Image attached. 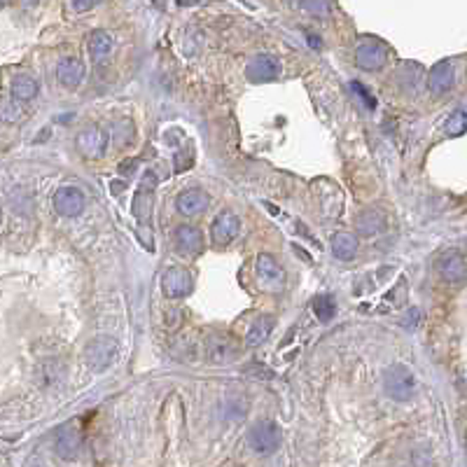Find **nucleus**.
Instances as JSON below:
<instances>
[{
	"instance_id": "obj_1",
	"label": "nucleus",
	"mask_w": 467,
	"mask_h": 467,
	"mask_svg": "<svg viewBox=\"0 0 467 467\" xmlns=\"http://www.w3.org/2000/svg\"><path fill=\"white\" fill-rule=\"evenodd\" d=\"M383 383H385L388 397L395 399V402H409L416 392L414 372H411L407 365H392L390 370L385 372Z\"/></svg>"
},
{
	"instance_id": "obj_2",
	"label": "nucleus",
	"mask_w": 467,
	"mask_h": 467,
	"mask_svg": "<svg viewBox=\"0 0 467 467\" xmlns=\"http://www.w3.org/2000/svg\"><path fill=\"white\" fill-rule=\"evenodd\" d=\"M248 444L260 456H269L280 444V428L274 421H257L248 432Z\"/></svg>"
},
{
	"instance_id": "obj_3",
	"label": "nucleus",
	"mask_w": 467,
	"mask_h": 467,
	"mask_svg": "<svg viewBox=\"0 0 467 467\" xmlns=\"http://www.w3.org/2000/svg\"><path fill=\"white\" fill-rule=\"evenodd\" d=\"M117 358V343L110 336H98L84 348V362L91 372H106Z\"/></svg>"
},
{
	"instance_id": "obj_4",
	"label": "nucleus",
	"mask_w": 467,
	"mask_h": 467,
	"mask_svg": "<svg viewBox=\"0 0 467 467\" xmlns=\"http://www.w3.org/2000/svg\"><path fill=\"white\" fill-rule=\"evenodd\" d=\"M192 285H194L192 274L182 267H171L162 278V290L166 297H171V299L187 297V294L192 292Z\"/></svg>"
},
{
	"instance_id": "obj_5",
	"label": "nucleus",
	"mask_w": 467,
	"mask_h": 467,
	"mask_svg": "<svg viewBox=\"0 0 467 467\" xmlns=\"http://www.w3.org/2000/svg\"><path fill=\"white\" fill-rule=\"evenodd\" d=\"M385 59H388V47L379 40H365L360 42L358 52H355V64L365 70H379L383 68Z\"/></svg>"
},
{
	"instance_id": "obj_6",
	"label": "nucleus",
	"mask_w": 467,
	"mask_h": 467,
	"mask_svg": "<svg viewBox=\"0 0 467 467\" xmlns=\"http://www.w3.org/2000/svg\"><path fill=\"white\" fill-rule=\"evenodd\" d=\"M79 446H82V437H79V430L73 423H66V426L57 430V435H54V451H57L59 458L64 460L77 458Z\"/></svg>"
},
{
	"instance_id": "obj_7",
	"label": "nucleus",
	"mask_w": 467,
	"mask_h": 467,
	"mask_svg": "<svg viewBox=\"0 0 467 467\" xmlns=\"http://www.w3.org/2000/svg\"><path fill=\"white\" fill-rule=\"evenodd\" d=\"M245 75H248L250 82H271L280 75V64L278 59L271 57V54H260L248 64L245 68Z\"/></svg>"
},
{
	"instance_id": "obj_8",
	"label": "nucleus",
	"mask_w": 467,
	"mask_h": 467,
	"mask_svg": "<svg viewBox=\"0 0 467 467\" xmlns=\"http://www.w3.org/2000/svg\"><path fill=\"white\" fill-rule=\"evenodd\" d=\"M54 211L64 218H77L84 211V194L77 187H61L54 194Z\"/></svg>"
},
{
	"instance_id": "obj_9",
	"label": "nucleus",
	"mask_w": 467,
	"mask_h": 467,
	"mask_svg": "<svg viewBox=\"0 0 467 467\" xmlns=\"http://www.w3.org/2000/svg\"><path fill=\"white\" fill-rule=\"evenodd\" d=\"M238 231H241V220H238L236 213L231 211H222L215 218V222L211 227V238L218 245H225L234 241V238L238 236Z\"/></svg>"
},
{
	"instance_id": "obj_10",
	"label": "nucleus",
	"mask_w": 467,
	"mask_h": 467,
	"mask_svg": "<svg viewBox=\"0 0 467 467\" xmlns=\"http://www.w3.org/2000/svg\"><path fill=\"white\" fill-rule=\"evenodd\" d=\"M437 271L444 280L448 283H458L467 276V264L465 257L458 253V250H446V253L439 255L437 260Z\"/></svg>"
},
{
	"instance_id": "obj_11",
	"label": "nucleus",
	"mask_w": 467,
	"mask_h": 467,
	"mask_svg": "<svg viewBox=\"0 0 467 467\" xmlns=\"http://www.w3.org/2000/svg\"><path fill=\"white\" fill-rule=\"evenodd\" d=\"M175 248L182 255H199L204 250V234L192 225H180L173 234Z\"/></svg>"
},
{
	"instance_id": "obj_12",
	"label": "nucleus",
	"mask_w": 467,
	"mask_h": 467,
	"mask_svg": "<svg viewBox=\"0 0 467 467\" xmlns=\"http://www.w3.org/2000/svg\"><path fill=\"white\" fill-rule=\"evenodd\" d=\"M106 143H108L106 131H101V128L96 126L84 128L77 136V147L84 157H101L103 152H106Z\"/></svg>"
},
{
	"instance_id": "obj_13",
	"label": "nucleus",
	"mask_w": 467,
	"mask_h": 467,
	"mask_svg": "<svg viewBox=\"0 0 467 467\" xmlns=\"http://www.w3.org/2000/svg\"><path fill=\"white\" fill-rule=\"evenodd\" d=\"M208 206V194L201 189H185V192L178 194L175 208L180 211L185 218H194V215L204 213Z\"/></svg>"
},
{
	"instance_id": "obj_14",
	"label": "nucleus",
	"mask_w": 467,
	"mask_h": 467,
	"mask_svg": "<svg viewBox=\"0 0 467 467\" xmlns=\"http://www.w3.org/2000/svg\"><path fill=\"white\" fill-rule=\"evenodd\" d=\"M57 77L64 87L75 89L84 77V64L77 57H68V59H61L57 66Z\"/></svg>"
},
{
	"instance_id": "obj_15",
	"label": "nucleus",
	"mask_w": 467,
	"mask_h": 467,
	"mask_svg": "<svg viewBox=\"0 0 467 467\" xmlns=\"http://www.w3.org/2000/svg\"><path fill=\"white\" fill-rule=\"evenodd\" d=\"M453 66L446 64V61H441V64L435 66L432 70H430L428 75V89L432 91V94H446L448 89L453 87Z\"/></svg>"
},
{
	"instance_id": "obj_16",
	"label": "nucleus",
	"mask_w": 467,
	"mask_h": 467,
	"mask_svg": "<svg viewBox=\"0 0 467 467\" xmlns=\"http://www.w3.org/2000/svg\"><path fill=\"white\" fill-rule=\"evenodd\" d=\"M257 276L267 285H283L285 283V271L271 255H260L257 257Z\"/></svg>"
},
{
	"instance_id": "obj_17",
	"label": "nucleus",
	"mask_w": 467,
	"mask_h": 467,
	"mask_svg": "<svg viewBox=\"0 0 467 467\" xmlns=\"http://www.w3.org/2000/svg\"><path fill=\"white\" fill-rule=\"evenodd\" d=\"M87 49L94 64H103V61L110 57V52H113V38H110L106 30H94L87 40Z\"/></svg>"
},
{
	"instance_id": "obj_18",
	"label": "nucleus",
	"mask_w": 467,
	"mask_h": 467,
	"mask_svg": "<svg viewBox=\"0 0 467 467\" xmlns=\"http://www.w3.org/2000/svg\"><path fill=\"white\" fill-rule=\"evenodd\" d=\"M332 253H334L336 260H343V262L353 260L355 253H358V238L348 231L334 234V238H332Z\"/></svg>"
},
{
	"instance_id": "obj_19",
	"label": "nucleus",
	"mask_w": 467,
	"mask_h": 467,
	"mask_svg": "<svg viewBox=\"0 0 467 467\" xmlns=\"http://www.w3.org/2000/svg\"><path fill=\"white\" fill-rule=\"evenodd\" d=\"M271 332H274V318L271 316H260L253 325H250L248 334H245V343L253 346V348L262 346V343L269 339Z\"/></svg>"
},
{
	"instance_id": "obj_20",
	"label": "nucleus",
	"mask_w": 467,
	"mask_h": 467,
	"mask_svg": "<svg viewBox=\"0 0 467 467\" xmlns=\"http://www.w3.org/2000/svg\"><path fill=\"white\" fill-rule=\"evenodd\" d=\"M38 94V82H35L30 75H17L12 79V96L17 101H30Z\"/></svg>"
},
{
	"instance_id": "obj_21",
	"label": "nucleus",
	"mask_w": 467,
	"mask_h": 467,
	"mask_svg": "<svg viewBox=\"0 0 467 467\" xmlns=\"http://www.w3.org/2000/svg\"><path fill=\"white\" fill-rule=\"evenodd\" d=\"M313 313H316L321 323H330L336 313L334 297H332V294H318V297L313 299Z\"/></svg>"
},
{
	"instance_id": "obj_22",
	"label": "nucleus",
	"mask_w": 467,
	"mask_h": 467,
	"mask_svg": "<svg viewBox=\"0 0 467 467\" xmlns=\"http://www.w3.org/2000/svg\"><path fill=\"white\" fill-rule=\"evenodd\" d=\"M446 136H463L467 131V110H456L451 117L446 120Z\"/></svg>"
},
{
	"instance_id": "obj_23",
	"label": "nucleus",
	"mask_w": 467,
	"mask_h": 467,
	"mask_svg": "<svg viewBox=\"0 0 467 467\" xmlns=\"http://www.w3.org/2000/svg\"><path fill=\"white\" fill-rule=\"evenodd\" d=\"M297 8L309 10L311 15H316V17H318V19H325V17H330L332 5H330V3H299Z\"/></svg>"
},
{
	"instance_id": "obj_24",
	"label": "nucleus",
	"mask_w": 467,
	"mask_h": 467,
	"mask_svg": "<svg viewBox=\"0 0 467 467\" xmlns=\"http://www.w3.org/2000/svg\"><path fill=\"white\" fill-rule=\"evenodd\" d=\"M225 353H227V341H222L220 336H213L211 339V358L215 362L225 360Z\"/></svg>"
},
{
	"instance_id": "obj_25",
	"label": "nucleus",
	"mask_w": 467,
	"mask_h": 467,
	"mask_svg": "<svg viewBox=\"0 0 467 467\" xmlns=\"http://www.w3.org/2000/svg\"><path fill=\"white\" fill-rule=\"evenodd\" d=\"M350 89H353L355 94H358V96L362 98V101H365V106L370 108V110H374V108H377V98H374L372 94H367V89L362 87L360 82H353V84H350Z\"/></svg>"
},
{
	"instance_id": "obj_26",
	"label": "nucleus",
	"mask_w": 467,
	"mask_h": 467,
	"mask_svg": "<svg viewBox=\"0 0 467 467\" xmlns=\"http://www.w3.org/2000/svg\"><path fill=\"white\" fill-rule=\"evenodd\" d=\"M94 8H96V3H70V10H75V12H87Z\"/></svg>"
},
{
	"instance_id": "obj_27",
	"label": "nucleus",
	"mask_w": 467,
	"mask_h": 467,
	"mask_svg": "<svg viewBox=\"0 0 467 467\" xmlns=\"http://www.w3.org/2000/svg\"><path fill=\"white\" fill-rule=\"evenodd\" d=\"M465 439H467V435H465Z\"/></svg>"
}]
</instances>
